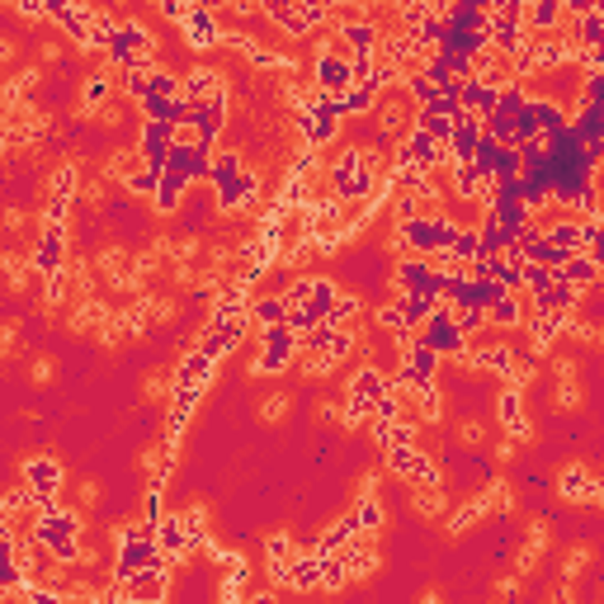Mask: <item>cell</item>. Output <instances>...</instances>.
I'll use <instances>...</instances> for the list:
<instances>
[{
    "mask_svg": "<svg viewBox=\"0 0 604 604\" xmlns=\"http://www.w3.org/2000/svg\"><path fill=\"white\" fill-rule=\"evenodd\" d=\"M557 496L576 500V505H600V482H595L590 473L571 468V473H562V491H557Z\"/></svg>",
    "mask_w": 604,
    "mask_h": 604,
    "instance_id": "cell-1",
    "label": "cell"
},
{
    "mask_svg": "<svg viewBox=\"0 0 604 604\" xmlns=\"http://www.w3.org/2000/svg\"><path fill=\"white\" fill-rule=\"evenodd\" d=\"M24 477H28V486H38L43 496H53L57 486H62V468H57L53 458H28L24 463Z\"/></svg>",
    "mask_w": 604,
    "mask_h": 604,
    "instance_id": "cell-2",
    "label": "cell"
},
{
    "mask_svg": "<svg viewBox=\"0 0 604 604\" xmlns=\"http://www.w3.org/2000/svg\"><path fill=\"white\" fill-rule=\"evenodd\" d=\"M0 269L10 279V293H28V260L24 255H0Z\"/></svg>",
    "mask_w": 604,
    "mask_h": 604,
    "instance_id": "cell-3",
    "label": "cell"
},
{
    "mask_svg": "<svg viewBox=\"0 0 604 604\" xmlns=\"http://www.w3.org/2000/svg\"><path fill=\"white\" fill-rule=\"evenodd\" d=\"M590 557H595V548H590V543H576V548H571V552L562 557V581H576L581 571H586V562H590Z\"/></svg>",
    "mask_w": 604,
    "mask_h": 604,
    "instance_id": "cell-4",
    "label": "cell"
},
{
    "mask_svg": "<svg viewBox=\"0 0 604 604\" xmlns=\"http://www.w3.org/2000/svg\"><path fill=\"white\" fill-rule=\"evenodd\" d=\"M76 189H80V171H76V161H62V166H57V175H53V194L71 198Z\"/></svg>",
    "mask_w": 604,
    "mask_h": 604,
    "instance_id": "cell-5",
    "label": "cell"
},
{
    "mask_svg": "<svg viewBox=\"0 0 604 604\" xmlns=\"http://www.w3.org/2000/svg\"><path fill=\"white\" fill-rule=\"evenodd\" d=\"M321 85H326V90H345V85H350V62L326 57V62H321Z\"/></svg>",
    "mask_w": 604,
    "mask_h": 604,
    "instance_id": "cell-6",
    "label": "cell"
},
{
    "mask_svg": "<svg viewBox=\"0 0 604 604\" xmlns=\"http://www.w3.org/2000/svg\"><path fill=\"white\" fill-rule=\"evenodd\" d=\"M552 406H557V411H576L581 406V382L576 378H562V382H557V392H552Z\"/></svg>",
    "mask_w": 604,
    "mask_h": 604,
    "instance_id": "cell-7",
    "label": "cell"
},
{
    "mask_svg": "<svg viewBox=\"0 0 604 604\" xmlns=\"http://www.w3.org/2000/svg\"><path fill=\"white\" fill-rule=\"evenodd\" d=\"M175 382H171V368H151V373H142V392L146 397H166Z\"/></svg>",
    "mask_w": 604,
    "mask_h": 604,
    "instance_id": "cell-8",
    "label": "cell"
},
{
    "mask_svg": "<svg viewBox=\"0 0 604 604\" xmlns=\"http://www.w3.org/2000/svg\"><path fill=\"white\" fill-rule=\"evenodd\" d=\"M288 406H293V397H288V392H274V397H269V401H264V406H260V416H264V421H269V425H279V421H284V411H288Z\"/></svg>",
    "mask_w": 604,
    "mask_h": 604,
    "instance_id": "cell-9",
    "label": "cell"
},
{
    "mask_svg": "<svg viewBox=\"0 0 604 604\" xmlns=\"http://www.w3.org/2000/svg\"><path fill=\"white\" fill-rule=\"evenodd\" d=\"M411 505H416V510H421V514H439V510H444V496H439V491H434V486H425L421 496H416V491H411Z\"/></svg>",
    "mask_w": 604,
    "mask_h": 604,
    "instance_id": "cell-10",
    "label": "cell"
},
{
    "mask_svg": "<svg viewBox=\"0 0 604 604\" xmlns=\"http://www.w3.org/2000/svg\"><path fill=\"white\" fill-rule=\"evenodd\" d=\"M53 373H57L53 355H38V359H33V364H28V378L38 382V387H48V382H53Z\"/></svg>",
    "mask_w": 604,
    "mask_h": 604,
    "instance_id": "cell-11",
    "label": "cell"
},
{
    "mask_svg": "<svg viewBox=\"0 0 604 604\" xmlns=\"http://www.w3.org/2000/svg\"><path fill=\"white\" fill-rule=\"evenodd\" d=\"M0 222H5V232H10V237H19V232L28 227V212H24V208H5V212H0Z\"/></svg>",
    "mask_w": 604,
    "mask_h": 604,
    "instance_id": "cell-12",
    "label": "cell"
},
{
    "mask_svg": "<svg viewBox=\"0 0 604 604\" xmlns=\"http://www.w3.org/2000/svg\"><path fill=\"white\" fill-rule=\"evenodd\" d=\"M14 345H19V321H5L0 326V359L14 355Z\"/></svg>",
    "mask_w": 604,
    "mask_h": 604,
    "instance_id": "cell-13",
    "label": "cell"
},
{
    "mask_svg": "<svg viewBox=\"0 0 604 604\" xmlns=\"http://www.w3.org/2000/svg\"><path fill=\"white\" fill-rule=\"evenodd\" d=\"M401 123H406V109L401 104H382V132H397Z\"/></svg>",
    "mask_w": 604,
    "mask_h": 604,
    "instance_id": "cell-14",
    "label": "cell"
},
{
    "mask_svg": "<svg viewBox=\"0 0 604 604\" xmlns=\"http://www.w3.org/2000/svg\"><path fill=\"white\" fill-rule=\"evenodd\" d=\"M76 500L85 505V510H90V505H99V482H95V477H85V482L76 486Z\"/></svg>",
    "mask_w": 604,
    "mask_h": 604,
    "instance_id": "cell-15",
    "label": "cell"
},
{
    "mask_svg": "<svg viewBox=\"0 0 604 604\" xmlns=\"http://www.w3.org/2000/svg\"><path fill=\"white\" fill-rule=\"evenodd\" d=\"M373 571H378V557H373V552H364V557H355V562H350V576H355V581L373 576Z\"/></svg>",
    "mask_w": 604,
    "mask_h": 604,
    "instance_id": "cell-16",
    "label": "cell"
},
{
    "mask_svg": "<svg viewBox=\"0 0 604 604\" xmlns=\"http://www.w3.org/2000/svg\"><path fill=\"white\" fill-rule=\"evenodd\" d=\"M198 250H203V241H198V237H184V241H175V260H189V264H194Z\"/></svg>",
    "mask_w": 604,
    "mask_h": 604,
    "instance_id": "cell-17",
    "label": "cell"
},
{
    "mask_svg": "<svg viewBox=\"0 0 604 604\" xmlns=\"http://www.w3.org/2000/svg\"><path fill=\"white\" fill-rule=\"evenodd\" d=\"M458 439H463V444H468V448H477V444H482V439H486V430H482V425H477V421H463V425H458Z\"/></svg>",
    "mask_w": 604,
    "mask_h": 604,
    "instance_id": "cell-18",
    "label": "cell"
},
{
    "mask_svg": "<svg viewBox=\"0 0 604 604\" xmlns=\"http://www.w3.org/2000/svg\"><path fill=\"white\" fill-rule=\"evenodd\" d=\"M80 194H85V203H104V198H109V184H104V180H85V184H80Z\"/></svg>",
    "mask_w": 604,
    "mask_h": 604,
    "instance_id": "cell-19",
    "label": "cell"
},
{
    "mask_svg": "<svg viewBox=\"0 0 604 604\" xmlns=\"http://www.w3.org/2000/svg\"><path fill=\"white\" fill-rule=\"evenodd\" d=\"M71 557H76L80 566H95V562H99V548H90V543H76V548H71Z\"/></svg>",
    "mask_w": 604,
    "mask_h": 604,
    "instance_id": "cell-20",
    "label": "cell"
},
{
    "mask_svg": "<svg viewBox=\"0 0 604 604\" xmlns=\"http://www.w3.org/2000/svg\"><path fill=\"white\" fill-rule=\"evenodd\" d=\"M142 468H146V473H161V468H166V448H146Z\"/></svg>",
    "mask_w": 604,
    "mask_h": 604,
    "instance_id": "cell-21",
    "label": "cell"
},
{
    "mask_svg": "<svg viewBox=\"0 0 604 604\" xmlns=\"http://www.w3.org/2000/svg\"><path fill=\"white\" fill-rule=\"evenodd\" d=\"M43 62H62V43H57V38L43 43Z\"/></svg>",
    "mask_w": 604,
    "mask_h": 604,
    "instance_id": "cell-22",
    "label": "cell"
},
{
    "mask_svg": "<svg viewBox=\"0 0 604 604\" xmlns=\"http://www.w3.org/2000/svg\"><path fill=\"white\" fill-rule=\"evenodd\" d=\"M576 373H581L576 359H557V378H576Z\"/></svg>",
    "mask_w": 604,
    "mask_h": 604,
    "instance_id": "cell-23",
    "label": "cell"
},
{
    "mask_svg": "<svg viewBox=\"0 0 604 604\" xmlns=\"http://www.w3.org/2000/svg\"><path fill=\"white\" fill-rule=\"evenodd\" d=\"M359 496H378V473H364V482H359Z\"/></svg>",
    "mask_w": 604,
    "mask_h": 604,
    "instance_id": "cell-24",
    "label": "cell"
},
{
    "mask_svg": "<svg viewBox=\"0 0 604 604\" xmlns=\"http://www.w3.org/2000/svg\"><path fill=\"white\" fill-rule=\"evenodd\" d=\"M14 53H19V48H14V38H0V66H10Z\"/></svg>",
    "mask_w": 604,
    "mask_h": 604,
    "instance_id": "cell-25",
    "label": "cell"
},
{
    "mask_svg": "<svg viewBox=\"0 0 604 604\" xmlns=\"http://www.w3.org/2000/svg\"><path fill=\"white\" fill-rule=\"evenodd\" d=\"M514 458V439H505V444H496V463H510Z\"/></svg>",
    "mask_w": 604,
    "mask_h": 604,
    "instance_id": "cell-26",
    "label": "cell"
},
{
    "mask_svg": "<svg viewBox=\"0 0 604 604\" xmlns=\"http://www.w3.org/2000/svg\"><path fill=\"white\" fill-rule=\"evenodd\" d=\"M14 5H19V10H24L28 19H33V14H43V0H14Z\"/></svg>",
    "mask_w": 604,
    "mask_h": 604,
    "instance_id": "cell-27",
    "label": "cell"
},
{
    "mask_svg": "<svg viewBox=\"0 0 604 604\" xmlns=\"http://www.w3.org/2000/svg\"><path fill=\"white\" fill-rule=\"evenodd\" d=\"M514 590H519V581H514V576H505V581L496 586V595H514Z\"/></svg>",
    "mask_w": 604,
    "mask_h": 604,
    "instance_id": "cell-28",
    "label": "cell"
}]
</instances>
